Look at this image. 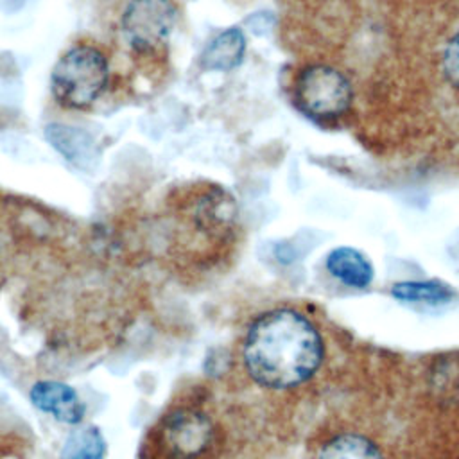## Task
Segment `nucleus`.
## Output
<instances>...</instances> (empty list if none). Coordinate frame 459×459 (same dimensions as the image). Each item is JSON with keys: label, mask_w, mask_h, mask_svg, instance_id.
I'll return each mask as SVG.
<instances>
[{"label": "nucleus", "mask_w": 459, "mask_h": 459, "mask_svg": "<svg viewBox=\"0 0 459 459\" xmlns=\"http://www.w3.org/2000/svg\"><path fill=\"white\" fill-rule=\"evenodd\" d=\"M178 23L172 0H118L109 22V41L117 74L122 61L149 65L167 48ZM120 79V77H118Z\"/></svg>", "instance_id": "obj_3"}, {"label": "nucleus", "mask_w": 459, "mask_h": 459, "mask_svg": "<svg viewBox=\"0 0 459 459\" xmlns=\"http://www.w3.org/2000/svg\"><path fill=\"white\" fill-rule=\"evenodd\" d=\"M326 269L341 283L355 289L368 287L375 274L371 262L360 251L348 246L330 251L326 256Z\"/></svg>", "instance_id": "obj_9"}, {"label": "nucleus", "mask_w": 459, "mask_h": 459, "mask_svg": "<svg viewBox=\"0 0 459 459\" xmlns=\"http://www.w3.org/2000/svg\"><path fill=\"white\" fill-rule=\"evenodd\" d=\"M118 79L109 47L97 38H79L57 57L50 72V97L72 113L91 111Z\"/></svg>", "instance_id": "obj_2"}, {"label": "nucleus", "mask_w": 459, "mask_h": 459, "mask_svg": "<svg viewBox=\"0 0 459 459\" xmlns=\"http://www.w3.org/2000/svg\"><path fill=\"white\" fill-rule=\"evenodd\" d=\"M30 403L66 425H79L86 416V405L77 391L57 380H39L29 391Z\"/></svg>", "instance_id": "obj_6"}, {"label": "nucleus", "mask_w": 459, "mask_h": 459, "mask_svg": "<svg viewBox=\"0 0 459 459\" xmlns=\"http://www.w3.org/2000/svg\"><path fill=\"white\" fill-rule=\"evenodd\" d=\"M317 459H384L380 448L366 436L344 432L328 439Z\"/></svg>", "instance_id": "obj_11"}, {"label": "nucleus", "mask_w": 459, "mask_h": 459, "mask_svg": "<svg viewBox=\"0 0 459 459\" xmlns=\"http://www.w3.org/2000/svg\"><path fill=\"white\" fill-rule=\"evenodd\" d=\"M45 136L50 142V145L74 165L86 167L97 156L95 140L90 133L79 127L57 122L48 124L45 127Z\"/></svg>", "instance_id": "obj_7"}, {"label": "nucleus", "mask_w": 459, "mask_h": 459, "mask_svg": "<svg viewBox=\"0 0 459 459\" xmlns=\"http://www.w3.org/2000/svg\"><path fill=\"white\" fill-rule=\"evenodd\" d=\"M246 52V36L242 29L230 27L219 32L203 50L201 65L206 70L228 72L237 68Z\"/></svg>", "instance_id": "obj_8"}, {"label": "nucleus", "mask_w": 459, "mask_h": 459, "mask_svg": "<svg viewBox=\"0 0 459 459\" xmlns=\"http://www.w3.org/2000/svg\"><path fill=\"white\" fill-rule=\"evenodd\" d=\"M213 443L215 425L195 407H176L156 427L154 445L161 459H204Z\"/></svg>", "instance_id": "obj_4"}, {"label": "nucleus", "mask_w": 459, "mask_h": 459, "mask_svg": "<svg viewBox=\"0 0 459 459\" xmlns=\"http://www.w3.org/2000/svg\"><path fill=\"white\" fill-rule=\"evenodd\" d=\"M235 217L233 199L219 188L203 194L194 206V221L203 231H221Z\"/></svg>", "instance_id": "obj_10"}, {"label": "nucleus", "mask_w": 459, "mask_h": 459, "mask_svg": "<svg viewBox=\"0 0 459 459\" xmlns=\"http://www.w3.org/2000/svg\"><path fill=\"white\" fill-rule=\"evenodd\" d=\"M391 294L400 301L429 303V305H441L454 298V290L446 283L437 280L400 281L393 285Z\"/></svg>", "instance_id": "obj_13"}, {"label": "nucleus", "mask_w": 459, "mask_h": 459, "mask_svg": "<svg viewBox=\"0 0 459 459\" xmlns=\"http://www.w3.org/2000/svg\"><path fill=\"white\" fill-rule=\"evenodd\" d=\"M106 439L99 427L86 425L74 429L59 452V459H104Z\"/></svg>", "instance_id": "obj_12"}, {"label": "nucleus", "mask_w": 459, "mask_h": 459, "mask_svg": "<svg viewBox=\"0 0 459 459\" xmlns=\"http://www.w3.org/2000/svg\"><path fill=\"white\" fill-rule=\"evenodd\" d=\"M296 100L316 118H335L351 106V84L342 72L330 65H310L296 79Z\"/></svg>", "instance_id": "obj_5"}, {"label": "nucleus", "mask_w": 459, "mask_h": 459, "mask_svg": "<svg viewBox=\"0 0 459 459\" xmlns=\"http://www.w3.org/2000/svg\"><path fill=\"white\" fill-rule=\"evenodd\" d=\"M443 74L446 81L459 88V32L452 36L443 52Z\"/></svg>", "instance_id": "obj_14"}, {"label": "nucleus", "mask_w": 459, "mask_h": 459, "mask_svg": "<svg viewBox=\"0 0 459 459\" xmlns=\"http://www.w3.org/2000/svg\"><path fill=\"white\" fill-rule=\"evenodd\" d=\"M242 357L256 384L289 389L307 382L317 371L323 360V341L305 316L290 308H276L251 323Z\"/></svg>", "instance_id": "obj_1"}]
</instances>
